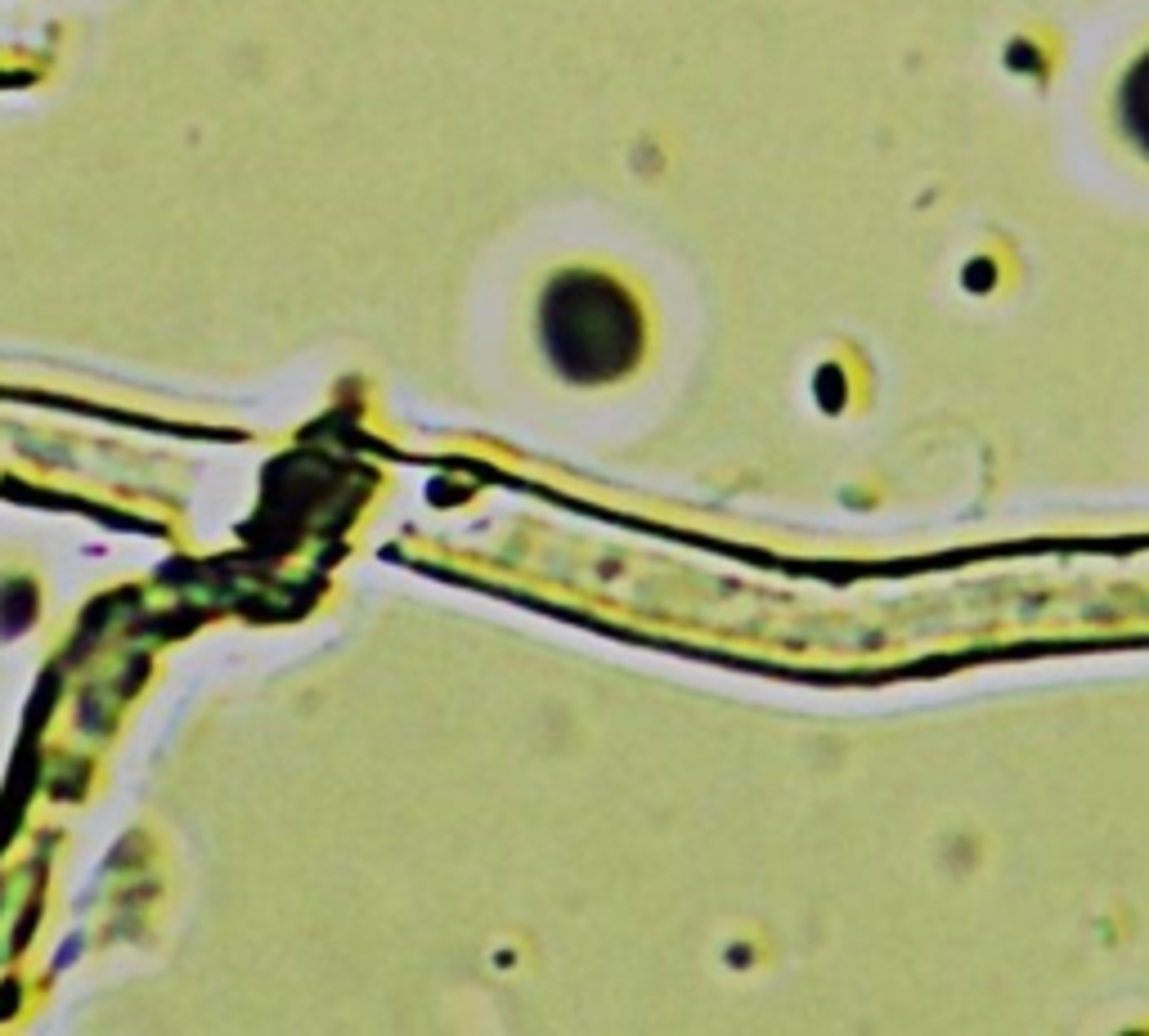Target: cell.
I'll return each instance as SVG.
<instances>
[{
	"instance_id": "1",
	"label": "cell",
	"mask_w": 1149,
	"mask_h": 1036,
	"mask_svg": "<svg viewBox=\"0 0 1149 1036\" xmlns=\"http://www.w3.org/2000/svg\"><path fill=\"white\" fill-rule=\"evenodd\" d=\"M539 337L566 382L601 386L638 368L647 332L625 283L598 270H566L539 301Z\"/></svg>"
},
{
	"instance_id": "2",
	"label": "cell",
	"mask_w": 1149,
	"mask_h": 1036,
	"mask_svg": "<svg viewBox=\"0 0 1149 1036\" xmlns=\"http://www.w3.org/2000/svg\"><path fill=\"white\" fill-rule=\"evenodd\" d=\"M1118 113H1123L1127 140L1136 144L1149 157V50L1140 54L1132 72L1123 77V94H1118Z\"/></svg>"
}]
</instances>
